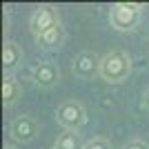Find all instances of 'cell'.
Instances as JSON below:
<instances>
[{"label":"cell","mask_w":149,"mask_h":149,"mask_svg":"<svg viewBox=\"0 0 149 149\" xmlns=\"http://www.w3.org/2000/svg\"><path fill=\"white\" fill-rule=\"evenodd\" d=\"M131 76V58L120 49H113L100 60V78L109 85H120Z\"/></svg>","instance_id":"6da1fadb"},{"label":"cell","mask_w":149,"mask_h":149,"mask_svg":"<svg viewBox=\"0 0 149 149\" xmlns=\"http://www.w3.org/2000/svg\"><path fill=\"white\" fill-rule=\"evenodd\" d=\"M143 18V7L138 2H116L109 9V25L116 31H131Z\"/></svg>","instance_id":"7a4b0ae2"},{"label":"cell","mask_w":149,"mask_h":149,"mask_svg":"<svg viewBox=\"0 0 149 149\" xmlns=\"http://www.w3.org/2000/svg\"><path fill=\"white\" fill-rule=\"evenodd\" d=\"M56 120L65 131H80L87 125V109L78 100H65L56 109Z\"/></svg>","instance_id":"3957f363"},{"label":"cell","mask_w":149,"mask_h":149,"mask_svg":"<svg viewBox=\"0 0 149 149\" xmlns=\"http://www.w3.org/2000/svg\"><path fill=\"white\" fill-rule=\"evenodd\" d=\"M58 25H60V13L51 5H40L38 9H33V13L29 18V29L33 33V38H40L42 33L51 31Z\"/></svg>","instance_id":"277c9868"},{"label":"cell","mask_w":149,"mask_h":149,"mask_svg":"<svg viewBox=\"0 0 149 149\" xmlns=\"http://www.w3.org/2000/svg\"><path fill=\"white\" fill-rule=\"evenodd\" d=\"M9 136H11L13 143L18 145H27L31 140H36L38 136V123L33 116L29 113H22V116H16L9 125Z\"/></svg>","instance_id":"5b68a950"},{"label":"cell","mask_w":149,"mask_h":149,"mask_svg":"<svg viewBox=\"0 0 149 149\" xmlns=\"http://www.w3.org/2000/svg\"><path fill=\"white\" fill-rule=\"evenodd\" d=\"M31 80L40 89H51L60 80V69H58V65L54 60H40V62H36V67L31 71Z\"/></svg>","instance_id":"8992f818"},{"label":"cell","mask_w":149,"mask_h":149,"mask_svg":"<svg viewBox=\"0 0 149 149\" xmlns=\"http://www.w3.org/2000/svg\"><path fill=\"white\" fill-rule=\"evenodd\" d=\"M100 60L102 58L91 54V51H80L74 58L71 71H74V76H78L82 80H91L93 76H100Z\"/></svg>","instance_id":"52a82bcc"},{"label":"cell","mask_w":149,"mask_h":149,"mask_svg":"<svg viewBox=\"0 0 149 149\" xmlns=\"http://www.w3.org/2000/svg\"><path fill=\"white\" fill-rule=\"evenodd\" d=\"M22 47L13 40H5L2 45V69H5V76H13V71L22 65Z\"/></svg>","instance_id":"ba28073f"},{"label":"cell","mask_w":149,"mask_h":149,"mask_svg":"<svg viewBox=\"0 0 149 149\" xmlns=\"http://www.w3.org/2000/svg\"><path fill=\"white\" fill-rule=\"evenodd\" d=\"M20 93H22V87H20V82L16 80V76H5V78H2V105L13 107L18 102Z\"/></svg>","instance_id":"9c48e42d"},{"label":"cell","mask_w":149,"mask_h":149,"mask_svg":"<svg viewBox=\"0 0 149 149\" xmlns=\"http://www.w3.org/2000/svg\"><path fill=\"white\" fill-rule=\"evenodd\" d=\"M62 40H65V31H62V25H58L51 31L42 33L40 38H36V45L40 47V49H45V51H56L62 45Z\"/></svg>","instance_id":"30bf717a"},{"label":"cell","mask_w":149,"mask_h":149,"mask_svg":"<svg viewBox=\"0 0 149 149\" xmlns=\"http://www.w3.org/2000/svg\"><path fill=\"white\" fill-rule=\"evenodd\" d=\"M54 147H58V149H82L85 145L80 143L78 131H62L60 136L56 138V145H54Z\"/></svg>","instance_id":"8fae6325"},{"label":"cell","mask_w":149,"mask_h":149,"mask_svg":"<svg viewBox=\"0 0 149 149\" xmlns=\"http://www.w3.org/2000/svg\"><path fill=\"white\" fill-rule=\"evenodd\" d=\"M82 149H111V145L107 143L105 138H93V140L85 143V147H82Z\"/></svg>","instance_id":"7c38bea8"},{"label":"cell","mask_w":149,"mask_h":149,"mask_svg":"<svg viewBox=\"0 0 149 149\" xmlns=\"http://www.w3.org/2000/svg\"><path fill=\"white\" fill-rule=\"evenodd\" d=\"M123 149H149V143H145V140H140V138H134V140H129V143H125Z\"/></svg>","instance_id":"4fadbf2b"},{"label":"cell","mask_w":149,"mask_h":149,"mask_svg":"<svg viewBox=\"0 0 149 149\" xmlns=\"http://www.w3.org/2000/svg\"><path fill=\"white\" fill-rule=\"evenodd\" d=\"M143 105H145V109H149V87L145 89V93H143Z\"/></svg>","instance_id":"5bb4252c"},{"label":"cell","mask_w":149,"mask_h":149,"mask_svg":"<svg viewBox=\"0 0 149 149\" xmlns=\"http://www.w3.org/2000/svg\"><path fill=\"white\" fill-rule=\"evenodd\" d=\"M2 149H18V147H16V145H5Z\"/></svg>","instance_id":"9a60e30c"},{"label":"cell","mask_w":149,"mask_h":149,"mask_svg":"<svg viewBox=\"0 0 149 149\" xmlns=\"http://www.w3.org/2000/svg\"><path fill=\"white\" fill-rule=\"evenodd\" d=\"M51 149H58V147H51Z\"/></svg>","instance_id":"2e32d148"}]
</instances>
